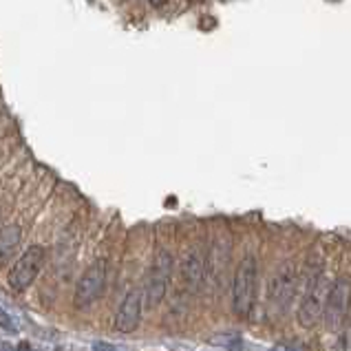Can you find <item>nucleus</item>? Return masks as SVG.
<instances>
[{
	"mask_svg": "<svg viewBox=\"0 0 351 351\" xmlns=\"http://www.w3.org/2000/svg\"><path fill=\"white\" fill-rule=\"evenodd\" d=\"M309 267H312V263H309ZM327 294H329V283L325 280L320 261H316L312 272L307 274V285H305V292H303V298H300V305L296 312V318L303 329H314L320 320H323Z\"/></svg>",
	"mask_w": 351,
	"mask_h": 351,
	"instance_id": "nucleus-1",
	"label": "nucleus"
},
{
	"mask_svg": "<svg viewBox=\"0 0 351 351\" xmlns=\"http://www.w3.org/2000/svg\"><path fill=\"white\" fill-rule=\"evenodd\" d=\"M256 283H258V263L250 254L241 258L232 280V312L241 318H247L256 300Z\"/></svg>",
	"mask_w": 351,
	"mask_h": 351,
	"instance_id": "nucleus-2",
	"label": "nucleus"
},
{
	"mask_svg": "<svg viewBox=\"0 0 351 351\" xmlns=\"http://www.w3.org/2000/svg\"><path fill=\"white\" fill-rule=\"evenodd\" d=\"M351 309V280L349 278H336L334 285L329 287L327 303H325V314L323 320L329 332L338 334L345 327L347 316Z\"/></svg>",
	"mask_w": 351,
	"mask_h": 351,
	"instance_id": "nucleus-3",
	"label": "nucleus"
},
{
	"mask_svg": "<svg viewBox=\"0 0 351 351\" xmlns=\"http://www.w3.org/2000/svg\"><path fill=\"white\" fill-rule=\"evenodd\" d=\"M45 256H47L45 247H40V245L27 247L25 254L16 261L12 269H9V274H7L9 287L16 289V292H23V289L32 285L45 265Z\"/></svg>",
	"mask_w": 351,
	"mask_h": 351,
	"instance_id": "nucleus-4",
	"label": "nucleus"
},
{
	"mask_svg": "<svg viewBox=\"0 0 351 351\" xmlns=\"http://www.w3.org/2000/svg\"><path fill=\"white\" fill-rule=\"evenodd\" d=\"M106 276H108V265L106 258H97L95 263L86 267V272L82 274L75 289V305L77 307H88L102 296L106 287Z\"/></svg>",
	"mask_w": 351,
	"mask_h": 351,
	"instance_id": "nucleus-5",
	"label": "nucleus"
},
{
	"mask_svg": "<svg viewBox=\"0 0 351 351\" xmlns=\"http://www.w3.org/2000/svg\"><path fill=\"white\" fill-rule=\"evenodd\" d=\"M296 287H298V272L294 263H283L276 269L272 283H269V294H267L269 305H272L274 312H285L289 303H292Z\"/></svg>",
	"mask_w": 351,
	"mask_h": 351,
	"instance_id": "nucleus-6",
	"label": "nucleus"
},
{
	"mask_svg": "<svg viewBox=\"0 0 351 351\" xmlns=\"http://www.w3.org/2000/svg\"><path fill=\"white\" fill-rule=\"evenodd\" d=\"M170 274H173V256H170V252H159L153 263V269H150L148 285H146L144 303L148 309H155L164 300Z\"/></svg>",
	"mask_w": 351,
	"mask_h": 351,
	"instance_id": "nucleus-7",
	"label": "nucleus"
},
{
	"mask_svg": "<svg viewBox=\"0 0 351 351\" xmlns=\"http://www.w3.org/2000/svg\"><path fill=\"white\" fill-rule=\"evenodd\" d=\"M142 309H144V289L135 287L126 294V298L119 305L115 314V329L119 334H130L135 332L139 320H142Z\"/></svg>",
	"mask_w": 351,
	"mask_h": 351,
	"instance_id": "nucleus-8",
	"label": "nucleus"
},
{
	"mask_svg": "<svg viewBox=\"0 0 351 351\" xmlns=\"http://www.w3.org/2000/svg\"><path fill=\"white\" fill-rule=\"evenodd\" d=\"M182 274H184V283L188 285L190 292H199L206 280V256L199 250H190L184 256L182 263Z\"/></svg>",
	"mask_w": 351,
	"mask_h": 351,
	"instance_id": "nucleus-9",
	"label": "nucleus"
},
{
	"mask_svg": "<svg viewBox=\"0 0 351 351\" xmlns=\"http://www.w3.org/2000/svg\"><path fill=\"white\" fill-rule=\"evenodd\" d=\"M20 241H23V230L18 226L0 228V267H5L18 254Z\"/></svg>",
	"mask_w": 351,
	"mask_h": 351,
	"instance_id": "nucleus-10",
	"label": "nucleus"
},
{
	"mask_svg": "<svg viewBox=\"0 0 351 351\" xmlns=\"http://www.w3.org/2000/svg\"><path fill=\"white\" fill-rule=\"evenodd\" d=\"M210 345H215L219 349H232L239 345V336L234 334H221V336H215V338H210Z\"/></svg>",
	"mask_w": 351,
	"mask_h": 351,
	"instance_id": "nucleus-11",
	"label": "nucleus"
},
{
	"mask_svg": "<svg viewBox=\"0 0 351 351\" xmlns=\"http://www.w3.org/2000/svg\"><path fill=\"white\" fill-rule=\"evenodd\" d=\"M0 329H5L7 334H16V323L5 307H0Z\"/></svg>",
	"mask_w": 351,
	"mask_h": 351,
	"instance_id": "nucleus-12",
	"label": "nucleus"
},
{
	"mask_svg": "<svg viewBox=\"0 0 351 351\" xmlns=\"http://www.w3.org/2000/svg\"><path fill=\"white\" fill-rule=\"evenodd\" d=\"M93 351H117V347L104 343V340H97V343H93Z\"/></svg>",
	"mask_w": 351,
	"mask_h": 351,
	"instance_id": "nucleus-13",
	"label": "nucleus"
},
{
	"mask_svg": "<svg viewBox=\"0 0 351 351\" xmlns=\"http://www.w3.org/2000/svg\"><path fill=\"white\" fill-rule=\"evenodd\" d=\"M148 3H150V5H153L155 9H159V7H164V5L168 3V0H148Z\"/></svg>",
	"mask_w": 351,
	"mask_h": 351,
	"instance_id": "nucleus-14",
	"label": "nucleus"
},
{
	"mask_svg": "<svg viewBox=\"0 0 351 351\" xmlns=\"http://www.w3.org/2000/svg\"><path fill=\"white\" fill-rule=\"evenodd\" d=\"M16 351H32V345H29V343H20L16 347Z\"/></svg>",
	"mask_w": 351,
	"mask_h": 351,
	"instance_id": "nucleus-15",
	"label": "nucleus"
}]
</instances>
